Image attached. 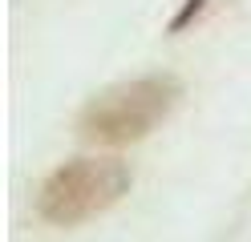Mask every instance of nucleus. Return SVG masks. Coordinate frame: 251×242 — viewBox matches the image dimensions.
Listing matches in <instances>:
<instances>
[{
	"mask_svg": "<svg viewBox=\"0 0 251 242\" xmlns=\"http://www.w3.org/2000/svg\"><path fill=\"white\" fill-rule=\"evenodd\" d=\"M130 170L118 157H73L37 190V214L53 226H81L130 194Z\"/></svg>",
	"mask_w": 251,
	"mask_h": 242,
	"instance_id": "f257e3e1",
	"label": "nucleus"
},
{
	"mask_svg": "<svg viewBox=\"0 0 251 242\" xmlns=\"http://www.w3.org/2000/svg\"><path fill=\"white\" fill-rule=\"evenodd\" d=\"M202 4H207V0H186V4H182V8L175 12V21H170V32H182V28L191 24L199 12H202Z\"/></svg>",
	"mask_w": 251,
	"mask_h": 242,
	"instance_id": "7ed1b4c3",
	"label": "nucleus"
},
{
	"mask_svg": "<svg viewBox=\"0 0 251 242\" xmlns=\"http://www.w3.org/2000/svg\"><path fill=\"white\" fill-rule=\"evenodd\" d=\"M178 101L175 77H138L101 89L81 109V137L101 145H130L142 141Z\"/></svg>",
	"mask_w": 251,
	"mask_h": 242,
	"instance_id": "f03ea898",
	"label": "nucleus"
}]
</instances>
